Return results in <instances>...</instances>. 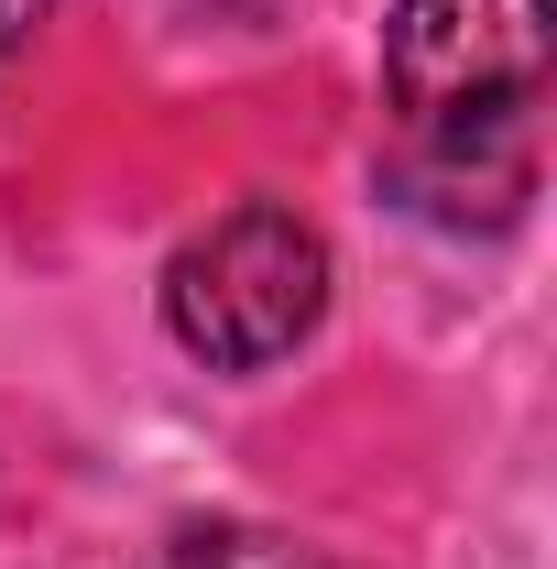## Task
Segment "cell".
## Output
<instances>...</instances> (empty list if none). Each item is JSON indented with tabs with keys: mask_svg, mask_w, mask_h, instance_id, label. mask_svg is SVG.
I'll return each mask as SVG.
<instances>
[{
	"mask_svg": "<svg viewBox=\"0 0 557 569\" xmlns=\"http://www.w3.org/2000/svg\"><path fill=\"white\" fill-rule=\"evenodd\" d=\"M557 0H405L383 33V99L405 121V187L416 209H448L482 187L514 209L536 187L525 121L547 99Z\"/></svg>",
	"mask_w": 557,
	"mask_h": 569,
	"instance_id": "1",
	"label": "cell"
},
{
	"mask_svg": "<svg viewBox=\"0 0 557 569\" xmlns=\"http://www.w3.org/2000/svg\"><path fill=\"white\" fill-rule=\"evenodd\" d=\"M317 318H328V241H317V219H295L284 198L219 209L164 263V329H175V351H198L209 372H274L284 351L317 340Z\"/></svg>",
	"mask_w": 557,
	"mask_h": 569,
	"instance_id": "2",
	"label": "cell"
},
{
	"mask_svg": "<svg viewBox=\"0 0 557 569\" xmlns=\"http://www.w3.org/2000/svg\"><path fill=\"white\" fill-rule=\"evenodd\" d=\"M142 569H340L328 548H295L274 526H186V537H164Z\"/></svg>",
	"mask_w": 557,
	"mask_h": 569,
	"instance_id": "3",
	"label": "cell"
},
{
	"mask_svg": "<svg viewBox=\"0 0 557 569\" xmlns=\"http://www.w3.org/2000/svg\"><path fill=\"white\" fill-rule=\"evenodd\" d=\"M44 11H55V0H0V56H22V44H33V22H44Z\"/></svg>",
	"mask_w": 557,
	"mask_h": 569,
	"instance_id": "4",
	"label": "cell"
}]
</instances>
